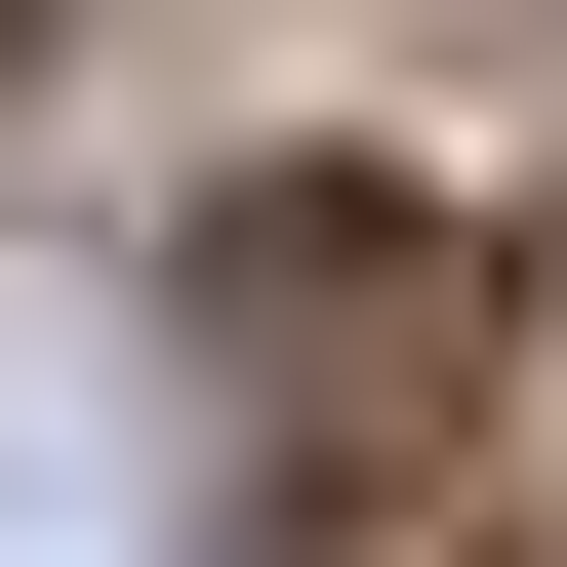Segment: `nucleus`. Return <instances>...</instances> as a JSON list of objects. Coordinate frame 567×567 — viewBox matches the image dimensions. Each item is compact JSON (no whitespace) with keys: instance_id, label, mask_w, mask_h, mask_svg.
I'll return each mask as SVG.
<instances>
[{"instance_id":"obj_1","label":"nucleus","mask_w":567,"mask_h":567,"mask_svg":"<svg viewBox=\"0 0 567 567\" xmlns=\"http://www.w3.org/2000/svg\"><path fill=\"white\" fill-rule=\"evenodd\" d=\"M163 324H203V446H244L284 527H405V486L486 446V365H527L486 203H405V163H244V203L163 244Z\"/></svg>"},{"instance_id":"obj_2","label":"nucleus","mask_w":567,"mask_h":567,"mask_svg":"<svg viewBox=\"0 0 567 567\" xmlns=\"http://www.w3.org/2000/svg\"><path fill=\"white\" fill-rule=\"evenodd\" d=\"M0 567H203V405L82 284H0Z\"/></svg>"}]
</instances>
